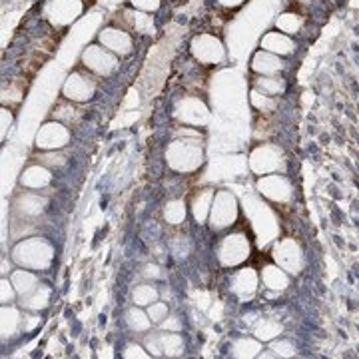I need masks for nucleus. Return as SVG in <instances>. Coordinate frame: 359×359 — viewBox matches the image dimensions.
I'll list each match as a JSON object with an SVG mask.
<instances>
[{"mask_svg": "<svg viewBox=\"0 0 359 359\" xmlns=\"http://www.w3.org/2000/svg\"><path fill=\"white\" fill-rule=\"evenodd\" d=\"M168 166L176 172H194L198 170L204 160L202 142L196 132H180L178 140H174L166 150Z\"/></svg>", "mask_w": 359, "mask_h": 359, "instance_id": "1", "label": "nucleus"}, {"mask_svg": "<svg viewBox=\"0 0 359 359\" xmlns=\"http://www.w3.org/2000/svg\"><path fill=\"white\" fill-rule=\"evenodd\" d=\"M13 259L20 268L40 271L50 268L54 245L44 238H25L13 248Z\"/></svg>", "mask_w": 359, "mask_h": 359, "instance_id": "2", "label": "nucleus"}, {"mask_svg": "<svg viewBox=\"0 0 359 359\" xmlns=\"http://www.w3.org/2000/svg\"><path fill=\"white\" fill-rule=\"evenodd\" d=\"M250 252H252V242L244 231H231L228 236H224L216 248V256L224 268L242 266L250 257Z\"/></svg>", "mask_w": 359, "mask_h": 359, "instance_id": "3", "label": "nucleus"}, {"mask_svg": "<svg viewBox=\"0 0 359 359\" xmlns=\"http://www.w3.org/2000/svg\"><path fill=\"white\" fill-rule=\"evenodd\" d=\"M84 13L82 0H46L42 6V18L54 28H66Z\"/></svg>", "mask_w": 359, "mask_h": 359, "instance_id": "4", "label": "nucleus"}, {"mask_svg": "<svg viewBox=\"0 0 359 359\" xmlns=\"http://www.w3.org/2000/svg\"><path fill=\"white\" fill-rule=\"evenodd\" d=\"M80 62L94 76H110L118 70L120 56H116L114 52L104 48L102 44L98 42V44H90V46L84 48L82 56H80Z\"/></svg>", "mask_w": 359, "mask_h": 359, "instance_id": "5", "label": "nucleus"}, {"mask_svg": "<svg viewBox=\"0 0 359 359\" xmlns=\"http://www.w3.org/2000/svg\"><path fill=\"white\" fill-rule=\"evenodd\" d=\"M240 214V208H238V200L236 196L228 190H219L214 194V202H212V210H210V226L216 231L226 230L236 224Z\"/></svg>", "mask_w": 359, "mask_h": 359, "instance_id": "6", "label": "nucleus"}, {"mask_svg": "<svg viewBox=\"0 0 359 359\" xmlns=\"http://www.w3.org/2000/svg\"><path fill=\"white\" fill-rule=\"evenodd\" d=\"M96 90H98L96 78L84 68V70H74L72 74H68L65 84H62V96L68 102L82 104L92 100Z\"/></svg>", "mask_w": 359, "mask_h": 359, "instance_id": "7", "label": "nucleus"}, {"mask_svg": "<svg viewBox=\"0 0 359 359\" xmlns=\"http://www.w3.org/2000/svg\"><path fill=\"white\" fill-rule=\"evenodd\" d=\"M190 52L192 56L204 66L222 65L226 60V46L216 34H198L190 42Z\"/></svg>", "mask_w": 359, "mask_h": 359, "instance_id": "8", "label": "nucleus"}, {"mask_svg": "<svg viewBox=\"0 0 359 359\" xmlns=\"http://www.w3.org/2000/svg\"><path fill=\"white\" fill-rule=\"evenodd\" d=\"M68 142H70V128L58 120L42 124L36 134V148L42 152H58L68 146Z\"/></svg>", "mask_w": 359, "mask_h": 359, "instance_id": "9", "label": "nucleus"}, {"mask_svg": "<svg viewBox=\"0 0 359 359\" xmlns=\"http://www.w3.org/2000/svg\"><path fill=\"white\" fill-rule=\"evenodd\" d=\"M98 42L102 44L104 48H108L110 52H114L116 56H130L134 52V34L128 32L122 26H104L98 34Z\"/></svg>", "mask_w": 359, "mask_h": 359, "instance_id": "10", "label": "nucleus"}, {"mask_svg": "<svg viewBox=\"0 0 359 359\" xmlns=\"http://www.w3.org/2000/svg\"><path fill=\"white\" fill-rule=\"evenodd\" d=\"M257 192L271 202H290L292 200V184L280 174H266L257 180Z\"/></svg>", "mask_w": 359, "mask_h": 359, "instance_id": "11", "label": "nucleus"}, {"mask_svg": "<svg viewBox=\"0 0 359 359\" xmlns=\"http://www.w3.org/2000/svg\"><path fill=\"white\" fill-rule=\"evenodd\" d=\"M146 349L150 351V355H168L174 358L180 355L184 349V341L178 335V332H162V334L150 335L146 339Z\"/></svg>", "mask_w": 359, "mask_h": 359, "instance_id": "12", "label": "nucleus"}, {"mask_svg": "<svg viewBox=\"0 0 359 359\" xmlns=\"http://www.w3.org/2000/svg\"><path fill=\"white\" fill-rule=\"evenodd\" d=\"M280 164H282V150L276 146H269V144L257 146L250 156V168L256 174H264V176L271 174L273 170L280 168Z\"/></svg>", "mask_w": 359, "mask_h": 359, "instance_id": "13", "label": "nucleus"}, {"mask_svg": "<svg viewBox=\"0 0 359 359\" xmlns=\"http://www.w3.org/2000/svg\"><path fill=\"white\" fill-rule=\"evenodd\" d=\"M176 118L184 124H190V126H202L208 122L210 112L205 108V104L196 98V96H186L182 98L176 106Z\"/></svg>", "mask_w": 359, "mask_h": 359, "instance_id": "14", "label": "nucleus"}, {"mask_svg": "<svg viewBox=\"0 0 359 359\" xmlns=\"http://www.w3.org/2000/svg\"><path fill=\"white\" fill-rule=\"evenodd\" d=\"M273 259L276 264L283 268L290 273H297V269L302 268L304 257H302V250L295 244L294 240H282L273 248Z\"/></svg>", "mask_w": 359, "mask_h": 359, "instance_id": "15", "label": "nucleus"}, {"mask_svg": "<svg viewBox=\"0 0 359 359\" xmlns=\"http://www.w3.org/2000/svg\"><path fill=\"white\" fill-rule=\"evenodd\" d=\"M122 28H126L132 34H140V36H150L156 30L152 14L142 13L134 6L122 11Z\"/></svg>", "mask_w": 359, "mask_h": 359, "instance_id": "16", "label": "nucleus"}, {"mask_svg": "<svg viewBox=\"0 0 359 359\" xmlns=\"http://www.w3.org/2000/svg\"><path fill=\"white\" fill-rule=\"evenodd\" d=\"M250 68H252V72H256L257 76H276V74H282L285 70V62H283L282 56L259 48L252 56Z\"/></svg>", "mask_w": 359, "mask_h": 359, "instance_id": "17", "label": "nucleus"}, {"mask_svg": "<svg viewBox=\"0 0 359 359\" xmlns=\"http://www.w3.org/2000/svg\"><path fill=\"white\" fill-rule=\"evenodd\" d=\"M259 48L285 58V56H290V54L295 52V40L294 36H287V34H283L280 30H269L259 40Z\"/></svg>", "mask_w": 359, "mask_h": 359, "instance_id": "18", "label": "nucleus"}, {"mask_svg": "<svg viewBox=\"0 0 359 359\" xmlns=\"http://www.w3.org/2000/svg\"><path fill=\"white\" fill-rule=\"evenodd\" d=\"M46 204L48 202H46L44 196H40L36 192H22L16 198V202H14V210L22 218H36V216H40L44 212Z\"/></svg>", "mask_w": 359, "mask_h": 359, "instance_id": "19", "label": "nucleus"}, {"mask_svg": "<svg viewBox=\"0 0 359 359\" xmlns=\"http://www.w3.org/2000/svg\"><path fill=\"white\" fill-rule=\"evenodd\" d=\"M257 273L252 268H242L240 271L233 273L231 278V292L238 294L240 297H252L257 290Z\"/></svg>", "mask_w": 359, "mask_h": 359, "instance_id": "20", "label": "nucleus"}, {"mask_svg": "<svg viewBox=\"0 0 359 359\" xmlns=\"http://www.w3.org/2000/svg\"><path fill=\"white\" fill-rule=\"evenodd\" d=\"M52 182V172L44 164H34L28 166L20 176V184L26 190H42Z\"/></svg>", "mask_w": 359, "mask_h": 359, "instance_id": "21", "label": "nucleus"}, {"mask_svg": "<svg viewBox=\"0 0 359 359\" xmlns=\"http://www.w3.org/2000/svg\"><path fill=\"white\" fill-rule=\"evenodd\" d=\"M11 282H13L14 290H16L18 297L22 299V297L30 295L34 290H36V287H39V276H36L32 269L18 268V269H14L13 273H11Z\"/></svg>", "mask_w": 359, "mask_h": 359, "instance_id": "22", "label": "nucleus"}, {"mask_svg": "<svg viewBox=\"0 0 359 359\" xmlns=\"http://www.w3.org/2000/svg\"><path fill=\"white\" fill-rule=\"evenodd\" d=\"M306 26V16L297 11H287V13H282L276 20V30H280L287 36H295L304 30Z\"/></svg>", "mask_w": 359, "mask_h": 359, "instance_id": "23", "label": "nucleus"}, {"mask_svg": "<svg viewBox=\"0 0 359 359\" xmlns=\"http://www.w3.org/2000/svg\"><path fill=\"white\" fill-rule=\"evenodd\" d=\"M262 282L268 290H273V292H282L287 287L290 283V278L285 273V269L280 268L278 264H269L266 268L262 269Z\"/></svg>", "mask_w": 359, "mask_h": 359, "instance_id": "24", "label": "nucleus"}, {"mask_svg": "<svg viewBox=\"0 0 359 359\" xmlns=\"http://www.w3.org/2000/svg\"><path fill=\"white\" fill-rule=\"evenodd\" d=\"M214 190H200L196 194L192 202V214L196 222L204 224L210 218V210H212V202H214Z\"/></svg>", "mask_w": 359, "mask_h": 359, "instance_id": "25", "label": "nucleus"}, {"mask_svg": "<svg viewBox=\"0 0 359 359\" xmlns=\"http://www.w3.org/2000/svg\"><path fill=\"white\" fill-rule=\"evenodd\" d=\"M2 335L4 337H11L14 335L20 327H22V316H20V311L14 308L13 304H8V306H2Z\"/></svg>", "mask_w": 359, "mask_h": 359, "instance_id": "26", "label": "nucleus"}, {"mask_svg": "<svg viewBox=\"0 0 359 359\" xmlns=\"http://www.w3.org/2000/svg\"><path fill=\"white\" fill-rule=\"evenodd\" d=\"M126 323L132 332H138V334H144L152 327V320H150L148 311H144V308L140 306H134L126 311Z\"/></svg>", "mask_w": 359, "mask_h": 359, "instance_id": "27", "label": "nucleus"}, {"mask_svg": "<svg viewBox=\"0 0 359 359\" xmlns=\"http://www.w3.org/2000/svg\"><path fill=\"white\" fill-rule=\"evenodd\" d=\"M254 88L262 90L264 94L276 98V96H280V94L285 92L287 84H285V78L282 74H276V76H257Z\"/></svg>", "mask_w": 359, "mask_h": 359, "instance_id": "28", "label": "nucleus"}, {"mask_svg": "<svg viewBox=\"0 0 359 359\" xmlns=\"http://www.w3.org/2000/svg\"><path fill=\"white\" fill-rule=\"evenodd\" d=\"M20 302H22L20 306L26 309H30V311L44 309L46 306H48V302H50V290H48V287H44V285H39L32 294L22 297Z\"/></svg>", "mask_w": 359, "mask_h": 359, "instance_id": "29", "label": "nucleus"}, {"mask_svg": "<svg viewBox=\"0 0 359 359\" xmlns=\"http://www.w3.org/2000/svg\"><path fill=\"white\" fill-rule=\"evenodd\" d=\"M262 349V344L257 339H252V337H240L233 341L231 346V355L233 358H254L257 355V351Z\"/></svg>", "mask_w": 359, "mask_h": 359, "instance_id": "30", "label": "nucleus"}, {"mask_svg": "<svg viewBox=\"0 0 359 359\" xmlns=\"http://www.w3.org/2000/svg\"><path fill=\"white\" fill-rule=\"evenodd\" d=\"M132 302H134V306L148 308L154 302H158V290H156L154 285H148V283L136 285L134 292H132Z\"/></svg>", "mask_w": 359, "mask_h": 359, "instance_id": "31", "label": "nucleus"}, {"mask_svg": "<svg viewBox=\"0 0 359 359\" xmlns=\"http://www.w3.org/2000/svg\"><path fill=\"white\" fill-rule=\"evenodd\" d=\"M164 218L172 226H180L186 219V204L182 200H172L164 208Z\"/></svg>", "mask_w": 359, "mask_h": 359, "instance_id": "32", "label": "nucleus"}, {"mask_svg": "<svg viewBox=\"0 0 359 359\" xmlns=\"http://www.w3.org/2000/svg\"><path fill=\"white\" fill-rule=\"evenodd\" d=\"M250 102L252 106L256 108L257 112H271V110H276V98L273 96H268V94H264L262 90L252 88V94H250Z\"/></svg>", "mask_w": 359, "mask_h": 359, "instance_id": "33", "label": "nucleus"}, {"mask_svg": "<svg viewBox=\"0 0 359 359\" xmlns=\"http://www.w3.org/2000/svg\"><path fill=\"white\" fill-rule=\"evenodd\" d=\"M278 334H280V325L269 320H262L256 325V330H254V335H256L257 339H264V341L273 339Z\"/></svg>", "mask_w": 359, "mask_h": 359, "instance_id": "34", "label": "nucleus"}, {"mask_svg": "<svg viewBox=\"0 0 359 359\" xmlns=\"http://www.w3.org/2000/svg\"><path fill=\"white\" fill-rule=\"evenodd\" d=\"M148 316L152 323H162L168 318V306L162 302H154L152 306H148Z\"/></svg>", "mask_w": 359, "mask_h": 359, "instance_id": "35", "label": "nucleus"}, {"mask_svg": "<svg viewBox=\"0 0 359 359\" xmlns=\"http://www.w3.org/2000/svg\"><path fill=\"white\" fill-rule=\"evenodd\" d=\"M2 292H0V299H2V304L4 306H8V304H13L14 299L18 297V294H16V290H14V285L11 280H6V278H2Z\"/></svg>", "mask_w": 359, "mask_h": 359, "instance_id": "36", "label": "nucleus"}, {"mask_svg": "<svg viewBox=\"0 0 359 359\" xmlns=\"http://www.w3.org/2000/svg\"><path fill=\"white\" fill-rule=\"evenodd\" d=\"M130 4L134 8H138L142 13H156L162 6V0H130Z\"/></svg>", "mask_w": 359, "mask_h": 359, "instance_id": "37", "label": "nucleus"}, {"mask_svg": "<svg viewBox=\"0 0 359 359\" xmlns=\"http://www.w3.org/2000/svg\"><path fill=\"white\" fill-rule=\"evenodd\" d=\"M122 358H150V351L146 347L138 346V344H130L126 349L122 351Z\"/></svg>", "mask_w": 359, "mask_h": 359, "instance_id": "38", "label": "nucleus"}, {"mask_svg": "<svg viewBox=\"0 0 359 359\" xmlns=\"http://www.w3.org/2000/svg\"><path fill=\"white\" fill-rule=\"evenodd\" d=\"M0 118H2V140H6L8 130L13 128V112L4 106V108L0 110Z\"/></svg>", "mask_w": 359, "mask_h": 359, "instance_id": "39", "label": "nucleus"}, {"mask_svg": "<svg viewBox=\"0 0 359 359\" xmlns=\"http://www.w3.org/2000/svg\"><path fill=\"white\" fill-rule=\"evenodd\" d=\"M160 327L166 330V332H180L182 330V323H180L176 316H170V318H166V320L160 323Z\"/></svg>", "mask_w": 359, "mask_h": 359, "instance_id": "40", "label": "nucleus"}, {"mask_svg": "<svg viewBox=\"0 0 359 359\" xmlns=\"http://www.w3.org/2000/svg\"><path fill=\"white\" fill-rule=\"evenodd\" d=\"M271 349H276L278 355H294V347L290 346L287 341H280V344H273Z\"/></svg>", "mask_w": 359, "mask_h": 359, "instance_id": "41", "label": "nucleus"}, {"mask_svg": "<svg viewBox=\"0 0 359 359\" xmlns=\"http://www.w3.org/2000/svg\"><path fill=\"white\" fill-rule=\"evenodd\" d=\"M222 8H228V11H236V8H240L242 4H244L245 0H216Z\"/></svg>", "mask_w": 359, "mask_h": 359, "instance_id": "42", "label": "nucleus"}, {"mask_svg": "<svg viewBox=\"0 0 359 359\" xmlns=\"http://www.w3.org/2000/svg\"><path fill=\"white\" fill-rule=\"evenodd\" d=\"M295 4H299V6H309V4H313L316 0H294Z\"/></svg>", "mask_w": 359, "mask_h": 359, "instance_id": "43", "label": "nucleus"}]
</instances>
